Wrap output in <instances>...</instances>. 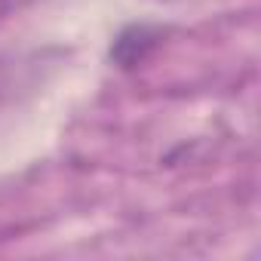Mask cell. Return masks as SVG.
<instances>
[{
    "mask_svg": "<svg viewBox=\"0 0 261 261\" xmlns=\"http://www.w3.org/2000/svg\"><path fill=\"white\" fill-rule=\"evenodd\" d=\"M160 37L163 31L160 28H151V25H129L117 34L114 46H111V59L120 65V68H136L142 65L157 46H160Z\"/></svg>",
    "mask_w": 261,
    "mask_h": 261,
    "instance_id": "6da1fadb",
    "label": "cell"
}]
</instances>
